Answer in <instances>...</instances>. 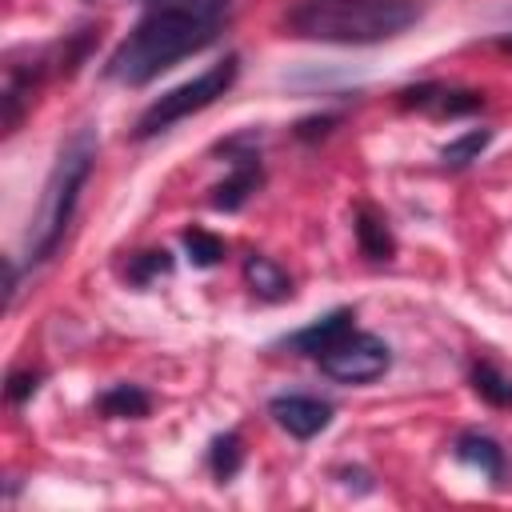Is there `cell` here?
Returning <instances> with one entry per match:
<instances>
[{
	"label": "cell",
	"instance_id": "obj_1",
	"mask_svg": "<svg viewBox=\"0 0 512 512\" xmlns=\"http://www.w3.org/2000/svg\"><path fill=\"white\" fill-rule=\"evenodd\" d=\"M224 8H228V0H164V4H156L116 44L104 72L128 88L156 80L164 68H172L176 60H184L216 40Z\"/></svg>",
	"mask_w": 512,
	"mask_h": 512
},
{
	"label": "cell",
	"instance_id": "obj_2",
	"mask_svg": "<svg viewBox=\"0 0 512 512\" xmlns=\"http://www.w3.org/2000/svg\"><path fill=\"white\" fill-rule=\"evenodd\" d=\"M416 16L412 0H304L288 24L324 44H380L412 28Z\"/></svg>",
	"mask_w": 512,
	"mask_h": 512
},
{
	"label": "cell",
	"instance_id": "obj_3",
	"mask_svg": "<svg viewBox=\"0 0 512 512\" xmlns=\"http://www.w3.org/2000/svg\"><path fill=\"white\" fill-rule=\"evenodd\" d=\"M92 160H96V136L88 128H80L60 148V156L48 172V184H44V196H40V208H36V220L28 232V260L32 264L48 260L56 252V244L64 240V228L72 224V212H76L80 188L92 172Z\"/></svg>",
	"mask_w": 512,
	"mask_h": 512
},
{
	"label": "cell",
	"instance_id": "obj_4",
	"mask_svg": "<svg viewBox=\"0 0 512 512\" xmlns=\"http://www.w3.org/2000/svg\"><path fill=\"white\" fill-rule=\"evenodd\" d=\"M232 80H236V56H224V60L212 64L208 72H200V76L176 84L172 92H164L160 100H152V104L140 112V120H136V136L148 140V136L172 128L176 120H184V116H192V112L216 104V100L232 88Z\"/></svg>",
	"mask_w": 512,
	"mask_h": 512
},
{
	"label": "cell",
	"instance_id": "obj_5",
	"mask_svg": "<svg viewBox=\"0 0 512 512\" xmlns=\"http://www.w3.org/2000/svg\"><path fill=\"white\" fill-rule=\"evenodd\" d=\"M320 368L340 384H368L388 372V344L368 332H344L336 344H328L320 356Z\"/></svg>",
	"mask_w": 512,
	"mask_h": 512
},
{
	"label": "cell",
	"instance_id": "obj_6",
	"mask_svg": "<svg viewBox=\"0 0 512 512\" xmlns=\"http://www.w3.org/2000/svg\"><path fill=\"white\" fill-rule=\"evenodd\" d=\"M268 412H272L276 424H280L284 432H292L296 440H308V436L324 432L328 420H332V404H328V400H320V396H300V392L276 396V400L268 404Z\"/></svg>",
	"mask_w": 512,
	"mask_h": 512
},
{
	"label": "cell",
	"instance_id": "obj_7",
	"mask_svg": "<svg viewBox=\"0 0 512 512\" xmlns=\"http://www.w3.org/2000/svg\"><path fill=\"white\" fill-rule=\"evenodd\" d=\"M400 104L404 108H432L436 116H464V112H476L484 100H480V92H460V88H444V84H420V88H404Z\"/></svg>",
	"mask_w": 512,
	"mask_h": 512
},
{
	"label": "cell",
	"instance_id": "obj_8",
	"mask_svg": "<svg viewBox=\"0 0 512 512\" xmlns=\"http://www.w3.org/2000/svg\"><path fill=\"white\" fill-rule=\"evenodd\" d=\"M256 184H260V164H256V156H240L236 168H232V176L212 188V204L232 212V208H240V204L248 200V192H256Z\"/></svg>",
	"mask_w": 512,
	"mask_h": 512
},
{
	"label": "cell",
	"instance_id": "obj_9",
	"mask_svg": "<svg viewBox=\"0 0 512 512\" xmlns=\"http://www.w3.org/2000/svg\"><path fill=\"white\" fill-rule=\"evenodd\" d=\"M244 280L252 284V292L260 300H288L292 296V280L280 264H272L268 256H248L244 260Z\"/></svg>",
	"mask_w": 512,
	"mask_h": 512
},
{
	"label": "cell",
	"instance_id": "obj_10",
	"mask_svg": "<svg viewBox=\"0 0 512 512\" xmlns=\"http://www.w3.org/2000/svg\"><path fill=\"white\" fill-rule=\"evenodd\" d=\"M456 460H464V464L480 468V472H484V476H492V480H500V476H504V448H500L492 436L464 432V436L456 440Z\"/></svg>",
	"mask_w": 512,
	"mask_h": 512
},
{
	"label": "cell",
	"instance_id": "obj_11",
	"mask_svg": "<svg viewBox=\"0 0 512 512\" xmlns=\"http://www.w3.org/2000/svg\"><path fill=\"white\" fill-rule=\"evenodd\" d=\"M344 332H352V312H348V308H340V312L324 316L320 324H312V328L296 332L288 344H292V348H300L304 356H320V352H324L328 344H336Z\"/></svg>",
	"mask_w": 512,
	"mask_h": 512
},
{
	"label": "cell",
	"instance_id": "obj_12",
	"mask_svg": "<svg viewBox=\"0 0 512 512\" xmlns=\"http://www.w3.org/2000/svg\"><path fill=\"white\" fill-rule=\"evenodd\" d=\"M356 240H360V248H364V256L368 260H388L392 256V232H388V220L384 216H376L372 208H360V216H356Z\"/></svg>",
	"mask_w": 512,
	"mask_h": 512
},
{
	"label": "cell",
	"instance_id": "obj_13",
	"mask_svg": "<svg viewBox=\"0 0 512 512\" xmlns=\"http://www.w3.org/2000/svg\"><path fill=\"white\" fill-rule=\"evenodd\" d=\"M472 388H476L488 404L512 408V376L500 372L496 364H476V368H472Z\"/></svg>",
	"mask_w": 512,
	"mask_h": 512
},
{
	"label": "cell",
	"instance_id": "obj_14",
	"mask_svg": "<svg viewBox=\"0 0 512 512\" xmlns=\"http://www.w3.org/2000/svg\"><path fill=\"white\" fill-rule=\"evenodd\" d=\"M148 392H140L136 384H116L100 396V412L104 416H144L148 412Z\"/></svg>",
	"mask_w": 512,
	"mask_h": 512
},
{
	"label": "cell",
	"instance_id": "obj_15",
	"mask_svg": "<svg viewBox=\"0 0 512 512\" xmlns=\"http://www.w3.org/2000/svg\"><path fill=\"white\" fill-rule=\"evenodd\" d=\"M488 132L484 128H476V132H464L460 140H452V144H444V152H440V160H444V168H464V164H472L484 148H488Z\"/></svg>",
	"mask_w": 512,
	"mask_h": 512
},
{
	"label": "cell",
	"instance_id": "obj_16",
	"mask_svg": "<svg viewBox=\"0 0 512 512\" xmlns=\"http://www.w3.org/2000/svg\"><path fill=\"white\" fill-rule=\"evenodd\" d=\"M184 248H188V256H192L196 268H212L224 256V240L212 236V232H204V228H188L184 232Z\"/></svg>",
	"mask_w": 512,
	"mask_h": 512
},
{
	"label": "cell",
	"instance_id": "obj_17",
	"mask_svg": "<svg viewBox=\"0 0 512 512\" xmlns=\"http://www.w3.org/2000/svg\"><path fill=\"white\" fill-rule=\"evenodd\" d=\"M212 472H216V480H232L236 472H240V460H244V452H240V436H216L212 440Z\"/></svg>",
	"mask_w": 512,
	"mask_h": 512
},
{
	"label": "cell",
	"instance_id": "obj_18",
	"mask_svg": "<svg viewBox=\"0 0 512 512\" xmlns=\"http://www.w3.org/2000/svg\"><path fill=\"white\" fill-rule=\"evenodd\" d=\"M172 272V256L160 248V252H140V256H132L128 260V280L132 284H148V280H156V276H168Z\"/></svg>",
	"mask_w": 512,
	"mask_h": 512
},
{
	"label": "cell",
	"instance_id": "obj_19",
	"mask_svg": "<svg viewBox=\"0 0 512 512\" xmlns=\"http://www.w3.org/2000/svg\"><path fill=\"white\" fill-rule=\"evenodd\" d=\"M36 384H40V376H36V372H16V376L8 380V400H12V404L28 400V396L36 392Z\"/></svg>",
	"mask_w": 512,
	"mask_h": 512
},
{
	"label": "cell",
	"instance_id": "obj_20",
	"mask_svg": "<svg viewBox=\"0 0 512 512\" xmlns=\"http://www.w3.org/2000/svg\"><path fill=\"white\" fill-rule=\"evenodd\" d=\"M500 48H504V52H512V36H508V40H500Z\"/></svg>",
	"mask_w": 512,
	"mask_h": 512
}]
</instances>
